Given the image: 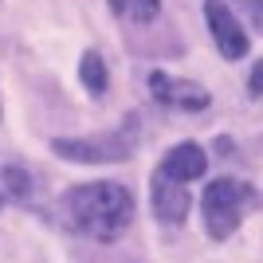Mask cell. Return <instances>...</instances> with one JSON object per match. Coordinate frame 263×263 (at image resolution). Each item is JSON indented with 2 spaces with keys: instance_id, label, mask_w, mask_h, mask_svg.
I'll return each mask as SVG.
<instances>
[{
  "instance_id": "obj_12",
  "label": "cell",
  "mask_w": 263,
  "mask_h": 263,
  "mask_svg": "<svg viewBox=\"0 0 263 263\" xmlns=\"http://www.w3.org/2000/svg\"><path fill=\"white\" fill-rule=\"evenodd\" d=\"M248 90H252V99H259V95H263V59L255 63L252 79H248Z\"/></svg>"
},
{
  "instance_id": "obj_11",
  "label": "cell",
  "mask_w": 263,
  "mask_h": 263,
  "mask_svg": "<svg viewBox=\"0 0 263 263\" xmlns=\"http://www.w3.org/2000/svg\"><path fill=\"white\" fill-rule=\"evenodd\" d=\"M240 8L248 12V16H252V20H255V28L263 32V0H240Z\"/></svg>"
},
{
  "instance_id": "obj_3",
  "label": "cell",
  "mask_w": 263,
  "mask_h": 263,
  "mask_svg": "<svg viewBox=\"0 0 263 263\" xmlns=\"http://www.w3.org/2000/svg\"><path fill=\"white\" fill-rule=\"evenodd\" d=\"M134 134H138V126L130 118L126 130H118V134H102V138H59L51 149L59 157H67V161H126L134 154Z\"/></svg>"
},
{
  "instance_id": "obj_7",
  "label": "cell",
  "mask_w": 263,
  "mask_h": 263,
  "mask_svg": "<svg viewBox=\"0 0 263 263\" xmlns=\"http://www.w3.org/2000/svg\"><path fill=\"white\" fill-rule=\"evenodd\" d=\"M204 169H209V154H204L200 145H193V142L173 145V149L165 154V161H161V173L173 177V181H197V177H204Z\"/></svg>"
},
{
  "instance_id": "obj_10",
  "label": "cell",
  "mask_w": 263,
  "mask_h": 263,
  "mask_svg": "<svg viewBox=\"0 0 263 263\" xmlns=\"http://www.w3.org/2000/svg\"><path fill=\"white\" fill-rule=\"evenodd\" d=\"M110 8L130 24H149L161 12V0H110Z\"/></svg>"
},
{
  "instance_id": "obj_9",
  "label": "cell",
  "mask_w": 263,
  "mask_h": 263,
  "mask_svg": "<svg viewBox=\"0 0 263 263\" xmlns=\"http://www.w3.org/2000/svg\"><path fill=\"white\" fill-rule=\"evenodd\" d=\"M79 75H83V87H87L95 99L106 95V63H102V55L87 51V55H83V63H79Z\"/></svg>"
},
{
  "instance_id": "obj_5",
  "label": "cell",
  "mask_w": 263,
  "mask_h": 263,
  "mask_svg": "<svg viewBox=\"0 0 263 263\" xmlns=\"http://www.w3.org/2000/svg\"><path fill=\"white\" fill-rule=\"evenodd\" d=\"M149 87H154V99L165 106H181V110H204L209 106V90H200L197 83H181V79H169L161 71L149 75Z\"/></svg>"
},
{
  "instance_id": "obj_8",
  "label": "cell",
  "mask_w": 263,
  "mask_h": 263,
  "mask_svg": "<svg viewBox=\"0 0 263 263\" xmlns=\"http://www.w3.org/2000/svg\"><path fill=\"white\" fill-rule=\"evenodd\" d=\"M28 200L32 197V173L16 161H0V200Z\"/></svg>"
},
{
  "instance_id": "obj_4",
  "label": "cell",
  "mask_w": 263,
  "mask_h": 263,
  "mask_svg": "<svg viewBox=\"0 0 263 263\" xmlns=\"http://www.w3.org/2000/svg\"><path fill=\"white\" fill-rule=\"evenodd\" d=\"M204 16H209V28H212V40H216L220 55L224 59H243L248 55V35H243L240 20L232 16V8L224 0H209L204 4Z\"/></svg>"
},
{
  "instance_id": "obj_2",
  "label": "cell",
  "mask_w": 263,
  "mask_h": 263,
  "mask_svg": "<svg viewBox=\"0 0 263 263\" xmlns=\"http://www.w3.org/2000/svg\"><path fill=\"white\" fill-rule=\"evenodd\" d=\"M248 200H252V189L236 177H216L204 189V228L212 240H228L240 228V212Z\"/></svg>"
},
{
  "instance_id": "obj_6",
  "label": "cell",
  "mask_w": 263,
  "mask_h": 263,
  "mask_svg": "<svg viewBox=\"0 0 263 263\" xmlns=\"http://www.w3.org/2000/svg\"><path fill=\"white\" fill-rule=\"evenodd\" d=\"M154 212L161 224H181L189 212V193L181 181H173V177H165L161 169L154 173Z\"/></svg>"
},
{
  "instance_id": "obj_1",
  "label": "cell",
  "mask_w": 263,
  "mask_h": 263,
  "mask_svg": "<svg viewBox=\"0 0 263 263\" xmlns=\"http://www.w3.org/2000/svg\"><path fill=\"white\" fill-rule=\"evenodd\" d=\"M134 216V197L130 189L114 185V181H90V185H75L63 197V220L75 232L90 236L99 243H114L126 232Z\"/></svg>"
}]
</instances>
